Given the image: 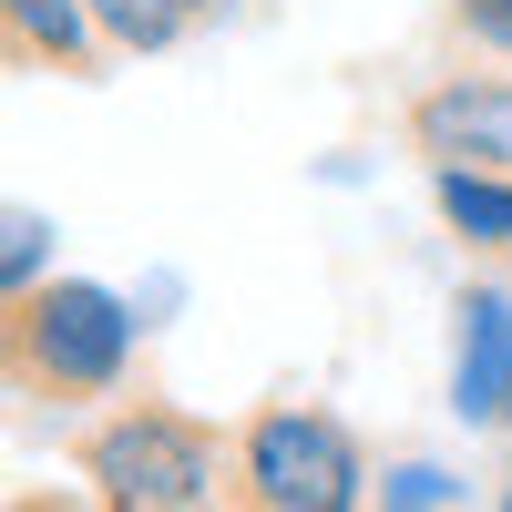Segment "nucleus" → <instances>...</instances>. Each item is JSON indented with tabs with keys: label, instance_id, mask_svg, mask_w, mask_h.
<instances>
[{
	"label": "nucleus",
	"instance_id": "nucleus-9",
	"mask_svg": "<svg viewBox=\"0 0 512 512\" xmlns=\"http://www.w3.org/2000/svg\"><path fill=\"white\" fill-rule=\"evenodd\" d=\"M52 256H62V226L41 216V205H11V216H0V297H31L52 277Z\"/></svg>",
	"mask_w": 512,
	"mask_h": 512
},
{
	"label": "nucleus",
	"instance_id": "nucleus-1",
	"mask_svg": "<svg viewBox=\"0 0 512 512\" xmlns=\"http://www.w3.org/2000/svg\"><path fill=\"white\" fill-rule=\"evenodd\" d=\"M144 308L134 287L103 277H41L31 297H11V369L41 400H113L144 359Z\"/></svg>",
	"mask_w": 512,
	"mask_h": 512
},
{
	"label": "nucleus",
	"instance_id": "nucleus-4",
	"mask_svg": "<svg viewBox=\"0 0 512 512\" xmlns=\"http://www.w3.org/2000/svg\"><path fill=\"white\" fill-rule=\"evenodd\" d=\"M451 420L512 431V287L472 277L451 297Z\"/></svg>",
	"mask_w": 512,
	"mask_h": 512
},
{
	"label": "nucleus",
	"instance_id": "nucleus-12",
	"mask_svg": "<svg viewBox=\"0 0 512 512\" xmlns=\"http://www.w3.org/2000/svg\"><path fill=\"white\" fill-rule=\"evenodd\" d=\"M134 308H144V328H164V318L185 308V277H175V267H144V277H134Z\"/></svg>",
	"mask_w": 512,
	"mask_h": 512
},
{
	"label": "nucleus",
	"instance_id": "nucleus-14",
	"mask_svg": "<svg viewBox=\"0 0 512 512\" xmlns=\"http://www.w3.org/2000/svg\"><path fill=\"white\" fill-rule=\"evenodd\" d=\"M502 441H512V431H502ZM492 502H502V512H512V451H502V492H492Z\"/></svg>",
	"mask_w": 512,
	"mask_h": 512
},
{
	"label": "nucleus",
	"instance_id": "nucleus-5",
	"mask_svg": "<svg viewBox=\"0 0 512 512\" xmlns=\"http://www.w3.org/2000/svg\"><path fill=\"white\" fill-rule=\"evenodd\" d=\"M410 154L420 164H502L512 175V62L431 82V93L410 103Z\"/></svg>",
	"mask_w": 512,
	"mask_h": 512
},
{
	"label": "nucleus",
	"instance_id": "nucleus-7",
	"mask_svg": "<svg viewBox=\"0 0 512 512\" xmlns=\"http://www.w3.org/2000/svg\"><path fill=\"white\" fill-rule=\"evenodd\" d=\"M431 205L472 256H512V175L502 164H431Z\"/></svg>",
	"mask_w": 512,
	"mask_h": 512
},
{
	"label": "nucleus",
	"instance_id": "nucleus-6",
	"mask_svg": "<svg viewBox=\"0 0 512 512\" xmlns=\"http://www.w3.org/2000/svg\"><path fill=\"white\" fill-rule=\"evenodd\" d=\"M0 31H11V52L41 62V72H93L113 52L93 0H0Z\"/></svg>",
	"mask_w": 512,
	"mask_h": 512
},
{
	"label": "nucleus",
	"instance_id": "nucleus-11",
	"mask_svg": "<svg viewBox=\"0 0 512 512\" xmlns=\"http://www.w3.org/2000/svg\"><path fill=\"white\" fill-rule=\"evenodd\" d=\"M451 31H461V52L512 62V0H451Z\"/></svg>",
	"mask_w": 512,
	"mask_h": 512
},
{
	"label": "nucleus",
	"instance_id": "nucleus-3",
	"mask_svg": "<svg viewBox=\"0 0 512 512\" xmlns=\"http://www.w3.org/2000/svg\"><path fill=\"white\" fill-rule=\"evenodd\" d=\"M369 492H379V472L338 410L277 400L236 431V502H256V512H359Z\"/></svg>",
	"mask_w": 512,
	"mask_h": 512
},
{
	"label": "nucleus",
	"instance_id": "nucleus-8",
	"mask_svg": "<svg viewBox=\"0 0 512 512\" xmlns=\"http://www.w3.org/2000/svg\"><path fill=\"white\" fill-rule=\"evenodd\" d=\"M93 21H103V41H113V52H175V41L205 21L195 11V0H93Z\"/></svg>",
	"mask_w": 512,
	"mask_h": 512
},
{
	"label": "nucleus",
	"instance_id": "nucleus-15",
	"mask_svg": "<svg viewBox=\"0 0 512 512\" xmlns=\"http://www.w3.org/2000/svg\"><path fill=\"white\" fill-rule=\"evenodd\" d=\"M195 11H226V0H195Z\"/></svg>",
	"mask_w": 512,
	"mask_h": 512
},
{
	"label": "nucleus",
	"instance_id": "nucleus-13",
	"mask_svg": "<svg viewBox=\"0 0 512 512\" xmlns=\"http://www.w3.org/2000/svg\"><path fill=\"white\" fill-rule=\"evenodd\" d=\"M318 185H328V195H359V185H369V154H318Z\"/></svg>",
	"mask_w": 512,
	"mask_h": 512
},
{
	"label": "nucleus",
	"instance_id": "nucleus-2",
	"mask_svg": "<svg viewBox=\"0 0 512 512\" xmlns=\"http://www.w3.org/2000/svg\"><path fill=\"white\" fill-rule=\"evenodd\" d=\"M82 482H93L103 512H216L236 492V441H216L205 420L164 410V400H134V410L93 420Z\"/></svg>",
	"mask_w": 512,
	"mask_h": 512
},
{
	"label": "nucleus",
	"instance_id": "nucleus-10",
	"mask_svg": "<svg viewBox=\"0 0 512 512\" xmlns=\"http://www.w3.org/2000/svg\"><path fill=\"white\" fill-rule=\"evenodd\" d=\"M379 512H461V472L431 451H410V461H379Z\"/></svg>",
	"mask_w": 512,
	"mask_h": 512
}]
</instances>
